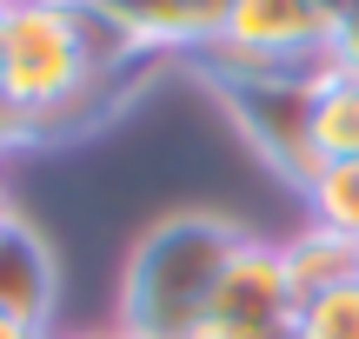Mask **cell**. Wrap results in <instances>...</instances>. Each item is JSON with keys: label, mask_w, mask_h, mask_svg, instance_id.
Segmentation results:
<instances>
[{"label": "cell", "mask_w": 359, "mask_h": 339, "mask_svg": "<svg viewBox=\"0 0 359 339\" xmlns=\"http://www.w3.org/2000/svg\"><path fill=\"white\" fill-rule=\"evenodd\" d=\"M293 319H299V300L286 286L280 247L266 233H253L233 253L226 279H219L213 306H206L200 339H280V333H293Z\"/></svg>", "instance_id": "cell-5"}, {"label": "cell", "mask_w": 359, "mask_h": 339, "mask_svg": "<svg viewBox=\"0 0 359 339\" xmlns=\"http://www.w3.org/2000/svg\"><path fill=\"white\" fill-rule=\"evenodd\" d=\"M127 40L154 53H206L233 20V0H93Z\"/></svg>", "instance_id": "cell-7"}, {"label": "cell", "mask_w": 359, "mask_h": 339, "mask_svg": "<svg viewBox=\"0 0 359 339\" xmlns=\"http://www.w3.org/2000/svg\"><path fill=\"white\" fill-rule=\"evenodd\" d=\"M47 339H120V333H47Z\"/></svg>", "instance_id": "cell-16"}, {"label": "cell", "mask_w": 359, "mask_h": 339, "mask_svg": "<svg viewBox=\"0 0 359 339\" xmlns=\"http://www.w3.org/2000/svg\"><path fill=\"white\" fill-rule=\"evenodd\" d=\"M127 47H140V40H127L93 0H7L0 100L34 127V120L60 113L100 60H114Z\"/></svg>", "instance_id": "cell-2"}, {"label": "cell", "mask_w": 359, "mask_h": 339, "mask_svg": "<svg viewBox=\"0 0 359 339\" xmlns=\"http://www.w3.org/2000/svg\"><path fill=\"white\" fill-rule=\"evenodd\" d=\"M0 34H7V0H0Z\"/></svg>", "instance_id": "cell-17"}, {"label": "cell", "mask_w": 359, "mask_h": 339, "mask_svg": "<svg viewBox=\"0 0 359 339\" xmlns=\"http://www.w3.org/2000/svg\"><path fill=\"white\" fill-rule=\"evenodd\" d=\"M326 40H333V7L326 0H233L226 34L206 53H226L240 67H293L320 74Z\"/></svg>", "instance_id": "cell-4"}, {"label": "cell", "mask_w": 359, "mask_h": 339, "mask_svg": "<svg viewBox=\"0 0 359 339\" xmlns=\"http://www.w3.org/2000/svg\"><path fill=\"white\" fill-rule=\"evenodd\" d=\"M246 226L213 207L160 213L133 240L127 266L114 286V333L120 339H200L206 306L226 279L233 253L246 247Z\"/></svg>", "instance_id": "cell-1"}, {"label": "cell", "mask_w": 359, "mask_h": 339, "mask_svg": "<svg viewBox=\"0 0 359 339\" xmlns=\"http://www.w3.org/2000/svg\"><path fill=\"white\" fill-rule=\"evenodd\" d=\"M280 339H299V333H280Z\"/></svg>", "instance_id": "cell-18"}, {"label": "cell", "mask_w": 359, "mask_h": 339, "mask_svg": "<svg viewBox=\"0 0 359 339\" xmlns=\"http://www.w3.org/2000/svg\"><path fill=\"white\" fill-rule=\"evenodd\" d=\"M13 213H20V207H13V186H7V160H0V226H7Z\"/></svg>", "instance_id": "cell-14"}, {"label": "cell", "mask_w": 359, "mask_h": 339, "mask_svg": "<svg viewBox=\"0 0 359 339\" xmlns=\"http://www.w3.org/2000/svg\"><path fill=\"white\" fill-rule=\"evenodd\" d=\"M326 67H339V74H359V7H339V13H333Z\"/></svg>", "instance_id": "cell-12"}, {"label": "cell", "mask_w": 359, "mask_h": 339, "mask_svg": "<svg viewBox=\"0 0 359 339\" xmlns=\"http://www.w3.org/2000/svg\"><path fill=\"white\" fill-rule=\"evenodd\" d=\"M193 67L219 93V106L233 113L240 140L259 153V167L273 180H286L293 193H306V180L320 173V153H313V74L240 67L226 53H193Z\"/></svg>", "instance_id": "cell-3"}, {"label": "cell", "mask_w": 359, "mask_h": 339, "mask_svg": "<svg viewBox=\"0 0 359 339\" xmlns=\"http://www.w3.org/2000/svg\"><path fill=\"white\" fill-rule=\"evenodd\" d=\"M273 247H280L286 286H293L299 306H306L313 293H326V286H346V279H359V253H353V240L326 233V226H313V220H299V233L273 240Z\"/></svg>", "instance_id": "cell-8"}, {"label": "cell", "mask_w": 359, "mask_h": 339, "mask_svg": "<svg viewBox=\"0 0 359 339\" xmlns=\"http://www.w3.org/2000/svg\"><path fill=\"white\" fill-rule=\"evenodd\" d=\"M13 146H34V127H27V120H20V113H13V106H7V100H0V160H7V153H13Z\"/></svg>", "instance_id": "cell-13"}, {"label": "cell", "mask_w": 359, "mask_h": 339, "mask_svg": "<svg viewBox=\"0 0 359 339\" xmlns=\"http://www.w3.org/2000/svg\"><path fill=\"white\" fill-rule=\"evenodd\" d=\"M293 333H299V339H359V279L313 293V300L299 306Z\"/></svg>", "instance_id": "cell-11"}, {"label": "cell", "mask_w": 359, "mask_h": 339, "mask_svg": "<svg viewBox=\"0 0 359 339\" xmlns=\"http://www.w3.org/2000/svg\"><path fill=\"white\" fill-rule=\"evenodd\" d=\"M313 153L359 160V74H339V67L313 74Z\"/></svg>", "instance_id": "cell-9"}, {"label": "cell", "mask_w": 359, "mask_h": 339, "mask_svg": "<svg viewBox=\"0 0 359 339\" xmlns=\"http://www.w3.org/2000/svg\"><path fill=\"white\" fill-rule=\"evenodd\" d=\"M353 253H359V247H353Z\"/></svg>", "instance_id": "cell-19"}, {"label": "cell", "mask_w": 359, "mask_h": 339, "mask_svg": "<svg viewBox=\"0 0 359 339\" xmlns=\"http://www.w3.org/2000/svg\"><path fill=\"white\" fill-rule=\"evenodd\" d=\"M0 339H47V333H34V326H20V319L0 313Z\"/></svg>", "instance_id": "cell-15"}, {"label": "cell", "mask_w": 359, "mask_h": 339, "mask_svg": "<svg viewBox=\"0 0 359 339\" xmlns=\"http://www.w3.org/2000/svg\"><path fill=\"white\" fill-rule=\"evenodd\" d=\"M0 313L34 333H53L60 319V253L27 213L0 226Z\"/></svg>", "instance_id": "cell-6"}, {"label": "cell", "mask_w": 359, "mask_h": 339, "mask_svg": "<svg viewBox=\"0 0 359 339\" xmlns=\"http://www.w3.org/2000/svg\"><path fill=\"white\" fill-rule=\"evenodd\" d=\"M299 207H306L313 226H326V233L359 247V160H320V173L306 180Z\"/></svg>", "instance_id": "cell-10"}]
</instances>
